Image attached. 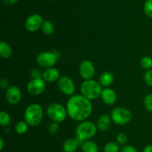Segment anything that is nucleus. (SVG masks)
Segmentation results:
<instances>
[{"instance_id":"f257e3e1","label":"nucleus","mask_w":152,"mask_h":152,"mask_svg":"<svg viewBox=\"0 0 152 152\" xmlns=\"http://www.w3.org/2000/svg\"><path fill=\"white\" fill-rule=\"evenodd\" d=\"M68 115L71 119L83 122L91 116L93 110L91 100L83 95H73L70 96L66 104Z\"/></svg>"},{"instance_id":"f03ea898","label":"nucleus","mask_w":152,"mask_h":152,"mask_svg":"<svg viewBox=\"0 0 152 152\" xmlns=\"http://www.w3.org/2000/svg\"><path fill=\"white\" fill-rule=\"evenodd\" d=\"M43 109L40 104L34 103L26 107L24 113L25 121L31 127L40 125L43 119Z\"/></svg>"},{"instance_id":"7ed1b4c3","label":"nucleus","mask_w":152,"mask_h":152,"mask_svg":"<svg viewBox=\"0 0 152 152\" xmlns=\"http://www.w3.org/2000/svg\"><path fill=\"white\" fill-rule=\"evenodd\" d=\"M81 95L86 97L88 99L95 100L101 96L102 88L99 81L94 80H86L82 83L80 86Z\"/></svg>"},{"instance_id":"20e7f679","label":"nucleus","mask_w":152,"mask_h":152,"mask_svg":"<svg viewBox=\"0 0 152 152\" xmlns=\"http://www.w3.org/2000/svg\"><path fill=\"white\" fill-rule=\"evenodd\" d=\"M97 130V127L94 122L91 121H83L79 124L76 128V135L83 141H86L94 137Z\"/></svg>"},{"instance_id":"39448f33","label":"nucleus","mask_w":152,"mask_h":152,"mask_svg":"<svg viewBox=\"0 0 152 152\" xmlns=\"http://www.w3.org/2000/svg\"><path fill=\"white\" fill-rule=\"evenodd\" d=\"M46 112L50 120L58 123L64 122L68 115L66 107L59 103H52L49 104Z\"/></svg>"},{"instance_id":"423d86ee","label":"nucleus","mask_w":152,"mask_h":152,"mask_svg":"<svg viewBox=\"0 0 152 152\" xmlns=\"http://www.w3.org/2000/svg\"><path fill=\"white\" fill-rule=\"evenodd\" d=\"M113 122L118 125H125L132 119V112L124 107H115L111 113Z\"/></svg>"},{"instance_id":"0eeeda50","label":"nucleus","mask_w":152,"mask_h":152,"mask_svg":"<svg viewBox=\"0 0 152 152\" xmlns=\"http://www.w3.org/2000/svg\"><path fill=\"white\" fill-rule=\"evenodd\" d=\"M58 56L54 52H42L37 55L36 61L40 67L48 69L53 67L57 61Z\"/></svg>"},{"instance_id":"6e6552de","label":"nucleus","mask_w":152,"mask_h":152,"mask_svg":"<svg viewBox=\"0 0 152 152\" xmlns=\"http://www.w3.org/2000/svg\"><path fill=\"white\" fill-rule=\"evenodd\" d=\"M46 88V81L42 77L32 78L27 84V91L32 95H39Z\"/></svg>"},{"instance_id":"1a4fd4ad","label":"nucleus","mask_w":152,"mask_h":152,"mask_svg":"<svg viewBox=\"0 0 152 152\" xmlns=\"http://www.w3.org/2000/svg\"><path fill=\"white\" fill-rule=\"evenodd\" d=\"M57 86L62 93L68 96H72L75 92V85L74 81L68 76H61L57 80Z\"/></svg>"},{"instance_id":"9d476101","label":"nucleus","mask_w":152,"mask_h":152,"mask_svg":"<svg viewBox=\"0 0 152 152\" xmlns=\"http://www.w3.org/2000/svg\"><path fill=\"white\" fill-rule=\"evenodd\" d=\"M43 22L44 19L41 15L34 13L27 18L25 22V27L27 31L30 32H35L42 28Z\"/></svg>"},{"instance_id":"9b49d317","label":"nucleus","mask_w":152,"mask_h":152,"mask_svg":"<svg viewBox=\"0 0 152 152\" xmlns=\"http://www.w3.org/2000/svg\"><path fill=\"white\" fill-rule=\"evenodd\" d=\"M79 72L82 78L84 79L85 80H91L94 76L95 67L91 61L85 60L80 63Z\"/></svg>"},{"instance_id":"f8f14e48","label":"nucleus","mask_w":152,"mask_h":152,"mask_svg":"<svg viewBox=\"0 0 152 152\" xmlns=\"http://www.w3.org/2000/svg\"><path fill=\"white\" fill-rule=\"evenodd\" d=\"M6 99L10 104H16L22 99V92L16 86H9L6 90Z\"/></svg>"},{"instance_id":"ddd939ff","label":"nucleus","mask_w":152,"mask_h":152,"mask_svg":"<svg viewBox=\"0 0 152 152\" xmlns=\"http://www.w3.org/2000/svg\"><path fill=\"white\" fill-rule=\"evenodd\" d=\"M100 97L102 101L107 105H113L115 104L117 99V95L115 91L108 87L102 89Z\"/></svg>"},{"instance_id":"4468645a","label":"nucleus","mask_w":152,"mask_h":152,"mask_svg":"<svg viewBox=\"0 0 152 152\" xmlns=\"http://www.w3.org/2000/svg\"><path fill=\"white\" fill-rule=\"evenodd\" d=\"M59 77H60V73L59 70L55 67L45 69V70L42 72V78L46 82L49 83L57 81Z\"/></svg>"},{"instance_id":"2eb2a0df","label":"nucleus","mask_w":152,"mask_h":152,"mask_svg":"<svg viewBox=\"0 0 152 152\" xmlns=\"http://www.w3.org/2000/svg\"><path fill=\"white\" fill-rule=\"evenodd\" d=\"M111 116H108L107 114H103L99 117L97 120V123H96V127L99 131H108L110 125H111Z\"/></svg>"},{"instance_id":"dca6fc26","label":"nucleus","mask_w":152,"mask_h":152,"mask_svg":"<svg viewBox=\"0 0 152 152\" xmlns=\"http://www.w3.org/2000/svg\"><path fill=\"white\" fill-rule=\"evenodd\" d=\"M114 75L110 72H104L99 77V83L102 86H108L114 81Z\"/></svg>"},{"instance_id":"f3484780","label":"nucleus","mask_w":152,"mask_h":152,"mask_svg":"<svg viewBox=\"0 0 152 152\" xmlns=\"http://www.w3.org/2000/svg\"><path fill=\"white\" fill-rule=\"evenodd\" d=\"M78 146L75 139H68L64 142L62 145V150L64 152H75Z\"/></svg>"},{"instance_id":"a211bd4d","label":"nucleus","mask_w":152,"mask_h":152,"mask_svg":"<svg viewBox=\"0 0 152 152\" xmlns=\"http://www.w3.org/2000/svg\"><path fill=\"white\" fill-rule=\"evenodd\" d=\"M12 54H13V51H12L10 45L7 44L6 42L1 41L0 43V55L1 58L7 59L11 57Z\"/></svg>"},{"instance_id":"6ab92c4d","label":"nucleus","mask_w":152,"mask_h":152,"mask_svg":"<svg viewBox=\"0 0 152 152\" xmlns=\"http://www.w3.org/2000/svg\"><path fill=\"white\" fill-rule=\"evenodd\" d=\"M83 152H99V147L97 145L91 140H86L81 146Z\"/></svg>"},{"instance_id":"aec40b11","label":"nucleus","mask_w":152,"mask_h":152,"mask_svg":"<svg viewBox=\"0 0 152 152\" xmlns=\"http://www.w3.org/2000/svg\"><path fill=\"white\" fill-rule=\"evenodd\" d=\"M42 31L45 35H51L54 32V25L50 21L45 20L42 25Z\"/></svg>"},{"instance_id":"412c9836","label":"nucleus","mask_w":152,"mask_h":152,"mask_svg":"<svg viewBox=\"0 0 152 152\" xmlns=\"http://www.w3.org/2000/svg\"><path fill=\"white\" fill-rule=\"evenodd\" d=\"M28 124L25 121H20L17 122L15 126V131L18 134H23L27 132L28 129Z\"/></svg>"},{"instance_id":"4be33fe9","label":"nucleus","mask_w":152,"mask_h":152,"mask_svg":"<svg viewBox=\"0 0 152 152\" xmlns=\"http://www.w3.org/2000/svg\"><path fill=\"white\" fill-rule=\"evenodd\" d=\"M120 151V145L117 142H109L106 143L104 146V152H119Z\"/></svg>"},{"instance_id":"5701e85b","label":"nucleus","mask_w":152,"mask_h":152,"mask_svg":"<svg viewBox=\"0 0 152 152\" xmlns=\"http://www.w3.org/2000/svg\"><path fill=\"white\" fill-rule=\"evenodd\" d=\"M10 123V116L7 112L1 111L0 113V125L2 127H7Z\"/></svg>"},{"instance_id":"b1692460","label":"nucleus","mask_w":152,"mask_h":152,"mask_svg":"<svg viewBox=\"0 0 152 152\" xmlns=\"http://www.w3.org/2000/svg\"><path fill=\"white\" fill-rule=\"evenodd\" d=\"M140 66L144 69H151L152 68V58L149 56H145L141 58Z\"/></svg>"},{"instance_id":"393cba45","label":"nucleus","mask_w":152,"mask_h":152,"mask_svg":"<svg viewBox=\"0 0 152 152\" xmlns=\"http://www.w3.org/2000/svg\"><path fill=\"white\" fill-rule=\"evenodd\" d=\"M144 13L148 17L152 18V0H146L143 5Z\"/></svg>"},{"instance_id":"a878e982","label":"nucleus","mask_w":152,"mask_h":152,"mask_svg":"<svg viewBox=\"0 0 152 152\" xmlns=\"http://www.w3.org/2000/svg\"><path fill=\"white\" fill-rule=\"evenodd\" d=\"M59 123H58V122H53L50 124H49L47 128L48 132L50 134H51V135L56 134V133L59 131Z\"/></svg>"},{"instance_id":"bb28decb","label":"nucleus","mask_w":152,"mask_h":152,"mask_svg":"<svg viewBox=\"0 0 152 152\" xmlns=\"http://www.w3.org/2000/svg\"><path fill=\"white\" fill-rule=\"evenodd\" d=\"M144 105L148 111L152 113V93H149L144 98Z\"/></svg>"},{"instance_id":"cd10ccee","label":"nucleus","mask_w":152,"mask_h":152,"mask_svg":"<svg viewBox=\"0 0 152 152\" xmlns=\"http://www.w3.org/2000/svg\"><path fill=\"white\" fill-rule=\"evenodd\" d=\"M117 142L119 145H126L128 142V137L125 133H120L117 136Z\"/></svg>"},{"instance_id":"c85d7f7f","label":"nucleus","mask_w":152,"mask_h":152,"mask_svg":"<svg viewBox=\"0 0 152 152\" xmlns=\"http://www.w3.org/2000/svg\"><path fill=\"white\" fill-rule=\"evenodd\" d=\"M144 80L149 86H152V69H148L144 74Z\"/></svg>"},{"instance_id":"c756f323","label":"nucleus","mask_w":152,"mask_h":152,"mask_svg":"<svg viewBox=\"0 0 152 152\" xmlns=\"http://www.w3.org/2000/svg\"><path fill=\"white\" fill-rule=\"evenodd\" d=\"M121 152H137V150L132 145H125L122 148Z\"/></svg>"},{"instance_id":"7c9ffc66","label":"nucleus","mask_w":152,"mask_h":152,"mask_svg":"<svg viewBox=\"0 0 152 152\" xmlns=\"http://www.w3.org/2000/svg\"><path fill=\"white\" fill-rule=\"evenodd\" d=\"M31 75H32L33 78L35 77H42V73L40 72L39 69H34L31 72Z\"/></svg>"},{"instance_id":"2f4dec72","label":"nucleus","mask_w":152,"mask_h":152,"mask_svg":"<svg viewBox=\"0 0 152 152\" xmlns=\"http://www.w3.org/2000/svg\"><path fill=\"white\" fill-rule=\"evenodd\" d=\"M0 85H1V88L2 89H5V88H8V85H9V82L8 80H7L6 78H1V82H0Z\"/></svg>"},{"instance_id":"473e14b6","label":"nucleus","mask_w":152,"mask_h":152,"mask_svg":"<svg viewBox=\"0 0 152 152\" xmlns=\"http://www.w3.org/2000/svg\"><path fill=\"white\" fill-rule=\"evenodd\" d=\"M2 1L7 5H13L17 2L18 0H2Z\"/></svg>"},{"instance_id":"72a5a7b5","label":"nucleus","mask_w":152,"mask_h":152,"mask_svg":"<svg viewBox=\"0 0 152 152\" xmlns=\"http://www.w3.org/2000/svg\"><path fill=\"white\" fill-rule=\"evenodd\" d=\"M142 152H152V145H148L145 146Z\"/></svg>"},{"instance_id":"f704fd0d","label":"nucleus","mask_w":152,"mask_h":152,"mask_svg":"<svg viewBox=\"0 0 152 152\" xmlns=\"http://www.w3.org/2000/svg\"><path fill=\"white\" fill-rule=\"evenodd\" d=\"M4 148V139L2 137H0V150L2 151Z\"/></svg>"},{"instance_id":"c9c22d12","label":"nucleus","mask_w":152,"mask_h":152,"mask_svg":"<svg viewBox=\"0 0 152 152\" xmlns=\"http://www.w3.org/2000/svg\"><path fill=\"white\" fill-rule=\"evenodd\" d=\"M52 1H58V0H52Z\"/></svg>"}]
</instances>
